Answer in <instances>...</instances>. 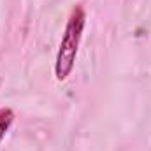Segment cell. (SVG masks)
<instances>
[{
  "instance_id": "obj_1",
  "label": "cell",
  "mask_w": 151,
  "mask_h": 151,
  "mask_svg": "<svg viewBox=\"0 0 151 151\" xmlns=\"http://www.w3.org/2000/svg\"><path fill=\"white\" fill-rule=\"evenodd\" d=\"M84 27H86V11L81 4H76L69 12L67 23L62 34V40L56 51V58H55V77L60 83H63L74 70Z\"/></svg>"
},
{
  "instance_id": "obj_2",
  "label": "cell",
  "mask_w": 151,
  "mask_h": 151,
  "mask_svg": "<svg viewBox=\"0 0 151 151\" xmlns=\"http://www.w3.org/2000/svg\"><path fill=\"white\" fill-rule=\"evenodd\" d=\"M14 111L11 107H0V142L5 139L7 132L11 130L12 123H14Z\"/></svg>"
}]
</instances>
